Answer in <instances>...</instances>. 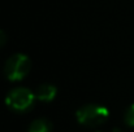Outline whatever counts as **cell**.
Returning a JSON list of instances; mask_svg holds the SVG:
<instances>
[{
  "label": "cell",
  "mask_w": 134,
  "mask_h": 132,
  "mask_svg": "<svg viewBox=\"0 0 134 132\" xmlns=\"http://www.w3.org/2000/svg\"><path fill=\"white\" fill-rule=\"evenodd\" d=\"M35 93L26 87H17L9 91L5 97V105L16 113H26L33 109Z\"/></svg>",
  "instance_id": "obj_1"
},
{
  "label": "cell",
  "mask_w": 134,
  "mask_h": 132,
  "mask_svg": "<svg viewBox=\"0 0 134 132\" xmlns=\"http://www.w3.org/2000/svg\"><path fill=\"white\" fill-rule=\"evenodd\" d=\"M124 122H125L126 126L134 127V104H132V105L125 110V114H124Z\"/></svg>",
  "instance_id": "obj_6"
},
{
  "label": "cell",
  "mask_w": 134,
  "mask_h": 132,
  "mask_svg": "<svg viewBox=\"0 0 134 132\" xmlns=\"http://www.w3.org/2000/svg\"><path fill=\"white\" fill-rule=\"evenodd\" d=\"M77 121L86 127H98L102 126L109 117L107 108L96 104H89L80 108L76 113Z\"/></svg>",
  "instance_id": "obj_3"
},
{
  "label": "cell",
  "mask_w": 134,
  "mask_h": 132,
  "mask_svg": "<svg viewBox=\"0 0 134 132\" xmlns=\"http://www.w3.org/2000/svg\"><path fill=\"white\" fill-rule=\"evenodd\" d=\"M31 70V61L26 54L16 53L10 56L4 65V74L8 80L18 82L27 77Z\"/></svg>",
  "instance_id": "obj_2"
},
{
  "label": "cell",
  "mask_w": 134,
  "mask_h": 132,
  "mask_svg": "<svg viewBox=\"0 0 134 132\" xmlns=\"http://www.w3.org/2000/svg\"><path fill=\"white\" fill-rule=\"evenodd\" d=\"M5 43H7V34L3 30H0V48H3Z\"/></svg>",
  "instance_id": "obj_7"
},
{
  "label": "cell",
  "mask_w": 134,
  "mask_h": 132,
  "mask_svg": "<svg viewBox=\"0 0 134 132\" xmlns=\"http://www.w3.org/2000/svg\"><path fill=\"white\" fill-rule=\"evenodd\" d=\"M113 132H121V131H119V130H115V131H113Z\"/></svg>",
  "instance_id": "obj_8"
},
{
  "label": "cell",
  "mask_w": 134,
  "mask_h": 132,
  "mask_svg": "<svg viewBox=\"0 0 134 132\" xmlns=\"http://www.w3.org/2000/svg\"><path fill=\"white\" fill-rule=\"evenodd\" d=\"M56 93H57L56 87L48 83H43L35 89V97L43 102H51L56 97Z\"/></svg>",
  "instance_id": "obj_4"
},
{
  "label": "cell",
  "mask_w": 134,
  "mask_h": 132,
  "mask_svg": "<svg viewBox=\"0 0 134 132\" xmlns=\"http://www.w3.org/2000/svg\"><path fill=\"white\" fill-rule=\"evenodd\" d=\"M29 132H52V123L46 118H38L30 123Z\"/></svg>",
  "instance_id": "obj_5"
}]
</instances>
